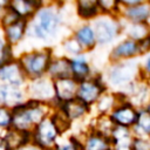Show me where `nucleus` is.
Wrapping results in <instances>:
<instances>
[{
  "instance_id": "29",
  "label": "nucleus",
  "mask_w": 150,
  "mask_h": 150,
  "mask_svg": "<svg viewBox=\"0 0 150 150\" xmlns=\"http://www.w3.org/2000/svg\"><path fill=\"white\" fill-rule=\"evenodd\" d=\"M139 77L150 82V53L143 56L139 62Z\"/></svg>"
},
{
  "instance_id": "15",
  "label": "nucleus",
  "mask_w": 150,
  "mask_h": 150,
  "mask_svg": "<svg viewBox=\"0 0 150 150\" xmlns=\"http://www.w3.org/2000/svg\"><path fill=\"white\" fill-rule=\"evenodd\" d=\"M61 111L69 120H77L89 111V105H87L86 103L75 97L70 101L61 103Z\"/></svg>"
},
{
  "instance_id": "35",
  "label": "nucleus",
  "mask_w": 150,
  "mask_h": 150,
  "mask_svg": "<svg viewBox=\"0 0 150 150\" xmlns=\"http://www.w3.org/2000/svg\"><path fill=\"white\" fill-rule=\"evenodd\" d=\"M6 48H7L6 41H5V39L2 38V35H1V33H0V54H2Z\"/></svg>"
},
{
  "instance_id": "18",
  "label": "nucleus",
  "mask_w": 150,
  "mask_h": 150,
  "mask_svg": "<svg viewBox=\"0 0 150 150\" xmlns=\"http://www.w3.org/2000/svg\"><path fill=\"white\" fill-rule=\"evenodd\" d=\"M40 2L36 1H25V0H15L8 2V7L19 15V18L25 19L32 16L40 9Z\"/></svg>"
},
{
  "instance_id": "19",
  "label": "nucleus",
  "mask_w": 150,
  "mask_h": 150,
  "mask_svg": "<svg viewBox=\"0 0 150 150\" xmlns=\"http://www.w3.org/2000/svg\"><path fill=\"white\" fill-rule=\"evenodd\" d=\"M84 150H110L112 149V144L110 142V138L101 135L96 131H91L83 143Z\"/></svg>"
},
{
  "instance_id": "4",
  "label": "nucleus",
  "mask_w": 150,
  "mask_h": 150,
  "mask_svg": "<svg viewBox=\"0 0 150 150\" xmlns=\"http://www.w3.org/2000/svg\"><path fill=\"white\" fill-rule=\"evenodd\" d=\"M50 59L52 55L49 50H36L23 55L20 59L19 63L26 75L38 79L41 77V75H43L45 73H47L52 61Z\"/></svg>"
},
{
  "instance_id": "37",
  "label": "nucleus",
  "mask_w": 150,
  "mask_h": 150,
  "mask_svg": "<svg viewBox=\"0 0 150 150\" xmlns=\"http://www.w3.org/2000/svg\"><path fill=\"white\" fill-rule=\"evenodd\" d=\"M114 150H131L130 146H118V148H114Z\"/></svg>"
},
{
  "instance_id": "1",
  "label": "nucleus",
  "mask_w": 150,
  "mask_h": 150,
  "mask_svg": "<svg viewBox=\"0 0 150 150\" xmlns=\"http://www.w3.org/2000/svg\"><path fill=\"white\" fill-rule=\"evenodd\" d=\"M46 118L45 109L41 107V102L30 101L21 103L12 109V128L32 132L34 128Z\"/></svg>"
},
{
  "instance_id": "9",
  "label": "nucleus",
  "mask_w": 150,
  "mask_h": 150,
  "mask_svg": "<svg viewBox=\"0 0 150 150\" xmlns=\"http://www.w3.org/2000/svg\"><path fill=\"white\" fill-rule=\"evenodd\" d=\"M59 136V131L53 124L50 117L43 118L32 131V138L35 142V145L45 149L53 145Z\"/></svg>"
},
{
  "instance_id": "31",
  "label": "nucleus",
  "mask_w": 150,
  "mask_h": 150,
  "mask_svg": "<svg viewBox=\"0 0 150 150\" xmlns=\"http://www.w3.org/2000/svg\"><path fill=\"white\" fill-rule=\"evenodd\" d=\"M12 127V110L5 105H0V128Z\"/></svg>"
},
{
  "instance_id": "27",
  "label": "nucleus",
  "mask_w": 150,
  "mask_h": 150,
  "mask_svg": "<svg viewBox=\"0 0 150 150\" xmlns=\"http://www.w3.org/2000/svg\"><path fill=\"white\" fill-rule=\"evenodd\" d=\"M50 120H52L53 124L55 125L56 130L59 131V134L64 132V131L68 130L69 127H70V120H69L61 110H60V111H55V112L53 114V116L50 117Z\"/></svg>"
},
{
  "instance_id": "39",
  "label": "nucleus",
  "mask_w": 150,
  "mask_h": 150,
  "mask_svg": "<svg viewBox=\"0 0 150 150\" xmlns=\"http://www.w3.org/2000/svg\"><path fill=\"white\" fill-rule=\"evenodd\" d=\"M144 109H145V110H146V111H148V112L150 114V101H149V102L146 103V105L144 107Z\"/></svg>"
},
{
  "instance_id": "7",
  "label": "nucleus",
  "mask_w": 150,
  "mask_h": 150,
  "mask_svg": "<svg viewBox=\"0 0 150 150\" xmlns=\"http://www.w3.org/2000/svg\"><path fill=\"white\" fill-rule=\"evenodd\" d=\"M105 91L107 86L101 80V77H89L79 82L76 98H79L87 105H91L96 103Z\"/></svg>"
},
{
  "instance_id": "2",
  "label": "nucleus",
  "mask_w": 150,
  "mask_h": 150,
  "mask_svg": "<svg viewBox=\"0 0 150 150\" xmlns=\"http://www.w3.org/2000/svg\"><path fill=\"white\" fill-rule=\"evenodd\" d=\"M139 79V62L136 60L112 62L107 71V82L117 89L116 93L123 91L128 86Z\"/></svg>"
},
{
  "instance_id": "17",
  "label": "nucleus",
  "mask_w": 150,
  "mask_h": 150,
  "mask_svg": "<svg viewBox=\"0 0 150 150\" xmlns=\"http://www.w3.org/2000/svg\"><path fill=\"white\" fill-rule=\"evenodd\" d=\"M70 70H71V77H74L77 82L89 79L90 67L84 55L80 54L75 56L73 60H70Z\"/></svg>"
},
{
  "instance_id": "20",
  "label": "nucleus",
  "mask_w": 150,
  "mask_h": 150,
  "mask_svg": "<svg viewBox=\"0 0 150 150\" xmlns=\"http://www.w3.org/2000/svg\"><path fill=\"white\" fill-rule=\"evenodd\" d=\"M47 73L54 80L62 79V77H70L71 76L70 60H68L66 57H60L54 61H50Z\"/></svg>"
},
{
  "instance_id": "38",
  "label": "nucleus",
  "mask_w": 150,
  "mask_h": 150,
  "mask_svg": "<svg viewBox=\"0 0 150 150\" xmlns=\"http://www.w3.org/2000/svg\"><path fill=\"white\" fill-rule=\"evenodd\" d=\"M0 150H7V149H6V145H5V143H4L2 139H0Z\"/></svg>"
},
{
  "instance_id": "36",
  "label": "nucleus",
  "mask_w": 150,
  "mask_h": 150,
  "mask_svg": "<svg viewBox=\"0 0 150 150\" xmlns=\"http://www.w3.org/2000/svg\"><path fill=\"white\" fill-rule=\"evenodd\" d=\"M21 150H43L42 148L38 146V145H32V146H27V148H22Z\"/></svg>"
},
{
  "instance_id": "10",
  "label": "nucleus",
  "mask_w": 150,
  "mask_h": 150,
  "mask_svg": "<svg viewBox=\"0 0 150 150\" xmlns=\"http://www.w3.org/2000/svg\"><path fill=\"white\" fill-rule=\"evenodd\" d=\"M139 48H138V42L124 38L121 41H118L110 50L109 59L112 62H121V61H130V60H136L139 57Z\"/></svg>"
},
{
  "instance_id": "25",
  "label": "nucleus",
  "mask_w": 150,
  "mask_h": 150,
  "mask_svg": "<svg viewBox=\"0 0 150 150\" xmlns=\"http://www.w3.org/2000/svg\"><path fill=\"white\" fill-rule=\"evenodd\" d=\"M120 100H121V95L118 93H109L107 90L100 97V100L96 102L97 109L100 111V115H109L110 111L120 102Z\"/></svg>"
},
{
  "instance_id": "11",
  "label": "nucleus",
  "mask_w": 150,
  "mask_h": 150,
  "mask_svg": "<svg viewBox=\"0 0 150 150\" xmlns=\"http://www.w3.org/2000/svg\"><path fill=\"white\" fill-rule=\"evenodd\" d=\"M25 73L19 62L9 61L0 67V81L14 88H19L25 81Z\"/></svg>"
},
{
  "instance_id": "12",
  "label": "nucleus",
  "mask_w": 150,
  "mask_h": 150,
  "mask_svg": "<svg viewBox=\"0 0 150 150\" xmlns=\"http://www.w3.org/2000/svg\"><path fill=\"white\" fill-rule=\"evenodd\" d=\"M55 98L60 103H64L76 97L79 82L74 77H62L53 81Z\"/></svg>"
},
{
  "instance_id": "5",
  "label": "nucleus",
  "mask_w": 150,
  "mask_h": 150,
  "mask_svg": "<svg viewBox=\"0 0 150 150\" xmlns=\"http://www.w3.org/2000/svg\"><path fill=\"white\" fill-rule=\"evenodd\" d=\"M59 23L60 19L55 9L52 7L40 8L36 12V19L32 26V30L38 39L47 40L55 34Z\"/></svg>"
},
{
  "instance_id": "32",
  "label": "nucleus",
  "mask_w": 150,
  "mask_h": 150,
  "mask_svg": "<svg viewBox=\"0 0 150 150\" xmlns=\"http://www.w3.org/2000/svg\"><path fill=\"white\" fill-rule=\"evenodd\" d=\"M56 150H84V148H83V144H81L79 141L71 138L67 143L57 144Z\"/></svg>"
},
{
  "instance_id": "22",
  "label": "nucleus",
  "mask_w": 150,
  "mask_h": 150,
  "mask_svg": "<svg viewBox=\"0 0 150 150\" xmlns=\"http://www.w3.org/2000/svg\"><path fill=\"white\" fill-rule=\"evenodd\" d=\"M27 29V21L25 19H20L16 22H14L13 25L8 26L5 28L4 33H5V39L9 45H14L18 43L25 35Z\"/></svg>"
},
{
  "instance_id": "23",
  "label": "nucleus",
  "mask_w": 150,
  "mask_h": 150,
  "mask_svg": "<svg viewBox=\"0 0 150 150\" xmlns=\"http://www.w3.org/2000/svg\"><path fill=\"white\" fill-rule=\"evenodd\" d=\"M131 130L134 132V136L150 137V114L144 108L138 109L137 120Z\"/></svg>"
},
{
  "instance_id": "8",
  "label": "nucleus",
  "mask_w": 150,
  "mask_h": 150,
  "mask_svg": "<svg viewBox=\"0 0 150 150\" xmlns=\"http://www.w3.org/2000/svg\"><path fill=\"white\" fill-rule=\"evenodd\" d=\"M118 16L125 23L150 25V1L139 0L136 5L129 7H123L120 5Z\"/></svg>"
},
{
  "instance_id": "3",
  "label": "nucleus",
  "mask_w": 150,
  "mask_h": 150,
  "mask_svg": "<svg viewBox=\"0 0 150 150\" xmlns=\"http://www.w3.org/2000/svg\"><path fill=\"white\" fill-rule=\"evenodd\" d=\"M94 32L97 45H109L123 33V21L120 16L103 15L94 21Z\"/></svg>"
},
{
  "instance_id": "21",
  "label": "nucleus",
  "mask_w": 150,
  "mask_h": 150,
  "mask_svg": "<svg viewBox=\"0 0 150 150\" xmlns=\"http://www.w3.org/2000/svg\"><path fill=\"white\" fill-rule=\"evenodd\" d=\"M109 138H110V142L112 144V148L130 146L131 141L134 138V132L129 128H123V127L115 125Z\"/></svg>"
},
{
  "instance_id": "26",
  "label": "nucleus",
  "mask_w": 150,
  "mask_h": 150,
  "mask_svg": "<svg viewBox=\"0 0 150 150\" xmlns=\"http://www.w3.org/2000/svg\"><path fill=\"white\" fill-rule=\"evenodd\" d=\"M77 13L84 20H90L94 18H97L100 14L97 1H93V0L79 1L77 2Z\"/></svg>"
},
{
  "instance_id": "40",
  "label": "nucleus",
  "mask_w": 150,
  "mask_h": 150,
  "mask_svg": "<svg viewBox=\"0 0 150 150\" xmlns=\"http://www.w3.org/2000/svg\"><path fill=\"white\" fill-rule=\"evenodd\" d=\"M149 35H150V28H149Z\"/></svg>"
},
{
  "instance_id": "6",
  "label": "nucleus",
  "mask_w": 150,
  "mask_h": 150,
  "mask_svg": "<svg viewBox=\"0 0 150 150\" xmlns=\"http://www.w3.org/2000/svg\"><path fill=\"white\" fill-rule=\"evenodd\" d=\"M120 95H121V100L116 104V107L110 111L109 117L114 123V125L131 129L136 123L138 108H136L132 103L125 100L122 94Z\"/></svg>"
},
{
  "instance_id": "16",
  "label": "nucleus",
  "mask_w": 150,
  "mask_h": 150,
  "mask_svg": "<svg viewBox=\"0 0 150 150\" xmlns=\"http://www.w3.org/2000/svg\"><path fill=\"white\" fill-rule=\"evenodd\" d=\"M74 39L79 42V45L81 46L82 50H83V49L90 50V49H93V48L97 45L94 28H93V26H89V25L81 26V27L75 32Z\"/></svg>"
},
{
  "instance_id": "30",
  "label": "nucleus",
  "mask_w": 150,
  "mask_h": 150,
  "mask_svg": "<svg viewBox=\"0 0 150 150\" xmlns=\"http://www.w3.org/2000/svg\"><path fill=\"white\" fill-rule=\"evenodd\" d=\"M20 19H21V18H19V15H18L16 13H14V12L7 6V7H6V11H5V13H4L2 18H1V23H2L4 28H6V27L13 25L14 22H16V21L20 20Z\"/></svg>"
},
{
  "instance_id": "14",
  "label": "nucleus",
  "mask_w": 150,
  "mask_h": 150,
  "mask_svg": "<svg viewBox=\"0 0 150 150\" xmlns=\"http://www.w3.org/2000/svg\"><path fill=\"white\" fill-rule=\"evenodd\" d=\"M29 91L34 97V101H39V102L41 100H49L52 97H55L53 82H50L48 79L45 77L35 79L29 87Z\"/></svg>"
},
{
  "instance_id": "33",
  "label": "nucleus",
  "mask_w": 150,
  "mask_h": 150,
  "mask_svg": "<svg viewBox=\"0 0 150 150\" xmlns=\"http://www.w3.org/2000/svg\"><path fill=\"white\" fill-rule=\"evenodd\" d=\"M63 46H64V49H66L67 52L71 53V54H79V53H81V52H82L81 46L79 45V42H77L74 38H73V39L67 40V41L63 43Z\"/></svg>"
},
{
  "instance_id": "34",
  "label": "nucleus",
  "mask_w": 150,
  "mask_h": 150,
  "mask_svg": "<svg viewBox=\"0 0 150 150\" xmlns=\"http://www.w3.org/2000/svg\"><path fill=\"white\" fill-rule=\"evenodd\" d=\"M138 48H139L141 56H145L150 53V35H148L143 40L138 41Z\"/></svg>"
},
{
  "instance_id": "13",
  "label": "nucleus",
  "mask_w": 150,
  "mask_h": 150,
  "mask_svg": "<svg viewBox=\"0 0 150 150\" xmlns=\"http://www.w3.org/2000/svg\"><path fill=\"white\" fill-rule=\"evenodd\" d=\"M30 137L32 132L12 128L5 134L2 141L7 150H21L22 148H25V145L28 144Z\"/></svg>"
},
{
  "instance_id": "24",
  "label": "nucleus",
  "mask_w": 150,
  "mask_h": 150,
  "mask_svg": "<svg viewBox=\"0 0 150 150\" xmlns=\"http://www.w3.org/2000/svg\"><path fill=\"white\" fill-rule=\"evenodd\" d=\"M150 25L146 23H125L123 22V33L125 38L132 39L135 41H141L149 35Z\"/></svg>"
},
{
  "instance_id": "28",
  "label": "nucleus",
  "mask_w": 150,
  "mask_h": 150,
  "mask_svg": "<svg viewBox=\"0 0 150 150\" xmlns=\"http://www.w3.org/2000/svg\"><path fill=\"white\" fill-rule=\"evenodd\" d=\"M130 148L131 150H150V137L134 136Z\"/></svg>"
}]
</instances>
